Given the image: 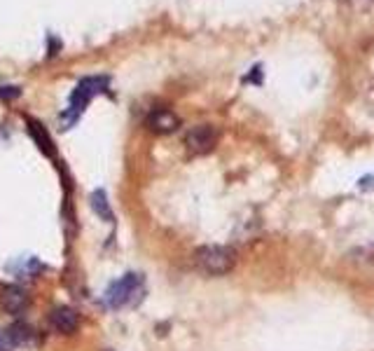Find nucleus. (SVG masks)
<instances>
[{
	"mask_svg": "<svg viewBox=\"0 0 374 351\" xmlns=\"http://www.w3.org/2000/svg\"><path fill=\"white\" fill-rule=\"evenodd\" d=\"M49 326H52L56 333L70 335L80 328V316L70 307H56V309L49 314Z\"/></svg>",
	"mask_w": 374,
	"mask_h": 351,
	"instance_id": "5",
	"label": "nucleus"
},
{
	"mask_svg": "<svg viewBox=\"0 0 374 351\" xmlns=\"http://www.w3.org/2000/svg\"><path fill=\"white\" fill-rule=\"evenodd\" d=\"M17 345V340H14V335L10 328H5V331H0V351H12Z\"/></svg>",
	"mask_w": 374,
	"mask_h": 351,
	"instance_id": "11",
	"label": "nucleus"
},
{
	"mask_svg": "<svg viewBox=\"0 0 374 351\" xmlns=\"http://www.w3.org/2000/svg\"><path fill=\"white\" fill-rule=\"evenodd\" d=\"M148 127L152 131H157V134H171L180 127V120L178 115L166 111V108H155L150 115H148Z\"/></svg>",
	"mask_w": 374,
	"mask_h": 351,
	"instance_id": "6",
	"label": "nucleus"
},
{
	"mask_svg": "<svg viewBox=\"0 0 374 351\" xmlns=\"http://www.w3.org/2000/svg\"><path fill=\"white\" fill-rule=\"evenodd\" d=\"M89 204H92V211L101 218V221H108V223L115 221V214H113V209H110L106 190H94L89 197Z\"/></svg>",
	"mask_w": 374,
	"mask_h": 351,
	"instance_id": "10",
	"label": "nucleus"
},
{
	"mask_svg": "<svg viewBox=\"0 0 374 351\" xmlns=\"http://www.w3.org/2000/svg\"><path fill=\"white\" fill-rule=\"evenodd\" d=\"M194 265L211 276L230 274L237 267V251L230 246H201L194 253Z\"/></svg>",
	"mask_w": 374,
	"mask_h": 351,
	"instance_id": "3",
	"label": "nucleus"
},
{
	"mask_svg": "<svg viewBox=\"0 0 374 351\" xmlns=\"http://www.w3.org/2000/svg\"><path fill=\"white\" fill-rule=\"evenodd\" d=\"M349 3H351V7H354V10H368L372 0H349Z\"/></svg>",
	"mask_w": 374,
	"mask_h": 351,
	"instance_id": "13",
	"label": "nucleus"
},
{
	"mask_svg": "<svg viewBox=\"0 0 374 351\" xmlns=\"http://www.w3.org/2000/svg\"><path fill=\"white\" fill-rule=\"evenodd\" d=\"M26 127H28V134H31V138L35 141V145L45 152V155L49 157H54L56 155V148H54V141H52V136L47 134V129L42 127V124L38 120H28L26 122Z\"/></svg>",
	"mask_w": 374,
	"mask_h": 351,
	"instance_id": "8",
	"label": "nucleus"
},
{
	"mask_svg": "<svg viewBox=\"0 0 374 351\" xmlns=\"http://www.w3.org/2000/svg\"><path fill=\"white\" fill-rule=\"evenodd\" d=\"M145 292V281L141 274H124L122 279H117L115 283H110V288L104 295V304L108 309H124V307H134L138 304V300Z\"/></svg>",
	"mask_w": 374,
	"mask_h": 351,
	"instance_id": "2",
	"label": "nucleus"
},
{
	"mask_svg": "<svg viewBox=\"0 0 374 351\" xmlns=\"http://www.w3.org/2000/svg\"><path fill=\"white\" fill-rule=\"evenodd\" d=\"M19 97H21V87H12V85L0 87V99L3 101H12V99H19Z\"/></svg>",
	"mask_w": 374,
	"mask_h": 351,
	"instance_id": "12",
	"label": "nucleus"
},
{
	"mask_svg": "<svg viewBox=\"0 0 374 351\" xmlns=\"http://www.w3.org/2000/svg\"><path fill=\"white\" fill-rule=\"evenodd\" d=\"M349 262L358 269H363V272H374V244L368 246H358L354 248L349 255Z\"/></svg>",
	"mask_w": 374,
	"mask_h": 351,
	"instance_id": "9",
	"label": "nucleus"
},
{
	"mask_svg": "<svg viewBox=\"0 0 374 351\" xmlns=\"http://www.w3.org/2000/svg\"><path fill=\"white\" fill-rule=\"evenodd\" d=\"M0 307L7 314H24L28 307V295L17 286H7L0 290Z\"/></svg>",
	"mask_w": 374,
	"mask_h": 351,
	"instance_id": "7",
	"label": "nucleus"
},
{
	"mask_svg": "<svg viewBox=\"0 0 374 351\" xmlns=\"http://www.w3.org/2000/svg\"><path fill=\"white\" fill-rule=\"evenodd\" d=\"M106 351H110V349H106Z\"/></svg>",
	"mask_w": 374,
	"mask_h": 351,
	"instance_id": "14",
	"label": "nucleus"
},
{
	"mask_svg": "<svg viewBox=\"0 0 374 351\" xmlns=\"http://www.w3.org/2000/svg\"><path fill=\"white\" fill-rule=\"evenodd\" d=\"M108 82H110L108 75H92V78L80 80V85H77L75 90H73V94H70L68 111H66L63 117H61V120H63V129L77 122V117L82 115L85 108L92 104V99L106 92Z\"/></svg>",
	"mask_w": 374,
	"mask_h": 351,
	"instance_id": "1",
	"label": "nucleus"
},
{
	"mask_svg": "<svg viewBox=\"0 0 374 351\" xmlns=\"http://www.w3.org/2000/svg\"><path fill=\"white\" fill-rule=\"evenodd\" d=\"M218 143V131L213 124H197L185 134V148L192 155H206L216 148Z\"/></svg>",
	"mask_w": 374,
	"mask_h": 351,
	"instance_id": "4",
	"label": "nucleus"
}]
</instances>
